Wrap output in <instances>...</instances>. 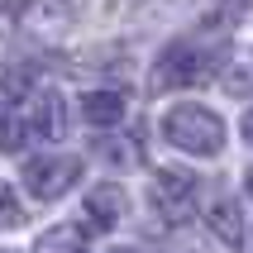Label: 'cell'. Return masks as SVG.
I'll return each instance as SVG.
<instances>
[{
	"label": "cell",
	"instance_id": "8fae6325",
	"mask_svg": "<svg viewBox=\"0 0 253 253\" xmlns=\"http://www.w3.org/2000/svg\"><path fill=\"white\" fill-rule=\"evenodd\" d=\"M24 143H29V134H24V120H19V110L0 115V153H19Z\"/></svg>",
	"mask_w": 253,
	"mask_h": 253
},
{
	"label": "cell",
	"instance_id": "5b68a950",
	"mask_svg": "<svg viewBox=\"0 0 253 253\" xmlns=\"http://www.w3.org/2000/svg\"><path fill=\"white\" fill-rule=\"evenodd\" d=\"M14 19H19V29L34 34V39H62L72 29V19H77V5H72V0H24Z\"/></svg>",
	"mask_w": 253,
	"mask_h": 253
},
{
	"label": "cell",
	"instance_id": "30bf717a",
	"mask_svg": "<svg viewBox=\"0 0 253 253\" xmlns=\"http://www.w3.org/2000/svg\"><path fill=\"white\" fill-rule=\"evenodd\" d=\"M34 253H86V229L82 225H53L43 229Z\"/></svg>",
	"mask_w": 253,
	"mask_h": 253
},
{
	"label": "cell",
	"instance_id": "3957f363",
	"mask_svg": "<svg viewBox=\"0 0 253 253\" xmlns=\"http://www.w3.org/2000/svg\"><path fill=\"white\" fill-rule=\"evenodd\" d=\"M82 182V158L77 153H39L24 163V191L34 201H62Z\"/></svg>",
	"mask_w": 253,
	"mask_h": 253
},
{
	"label": "cell",
	"instance_id": "9c48e42d",
	"mask_svg": "<svg viewBox=\"0 0 253 253\" xmlns=\"http://www.w3.org/2000/svg\"><path fill=\"white\" fill-rule=\"evenodd\" d=\"M206 225L215 229V239L225 244V249H244V215H239V201L215 196L211 206H206Z\"/></svg>",
	"mask_w": 253,
	"mask_h": 253
},
{
	"label": "cell",
	"instance_id": "7c38bea8",
	"mask_svg": "<svg viewBox=\"0 0 253 253\" xmlns=\"http://www.w3.org/2000/svg\"><path fill=\"white\" fill-rule=\"evenodd\" d=\"M239 134H244V143H253V105H249V115H244V125H239Z\"/></svg>",
	"mask_w": 253,
	"mask_h": 253
},
{
	"label": "cell",
	"instance_id": "8992f818",
	"mask_svg": "<svg viewBox=\"0 0 253 253\" xmlns=\"http://www.w3.org/2000/svg\"><path fill=\"white\" fill-rule=\"evenodd\" d=\"M196 196H201V182L191 177V172H182V168H158L153 172V206H158V211H168L172 220L191 215Z\"/></svg>",
	"mask_w": 253,
	"mask_h": 253
},
{
	"label": "cell",
	"instance_id": "7a4b0ae2",
	"mask_svg": "<svg viewBox=\"0 0 253 253\" xmlns=\"http://www.w3.org/2000/svg\"><path fill=\"white\" fill-rule=\"evenodd\" d=\"M158 129H163V143H172L177 153H191V158H215L225 148V120L211 105H196V100L172 105Z\"/></svg>",
	"mask_w": 253,
	"mask_h": 253
},
{
	"label": "cell",
	"instance_id": "52a82bcc",
	"mask_svg": "<svg viewBox=\"0 0 253 253\" xmlns=\"http://www.w3.org/2000/svg\"><path fill=\"white\" fill-rule=\"evenodd\" d=\"M82 215H86V229L105 234V229H115V225L129 215V191H125L120 182H100V186H91V191H86Z\"/></svg>",
	"mask_w": 253,
	"mask_h": 253
},
{
	"label": "cell",
	"instance_id": "4fadbf2b",
	"mask_svg": "<svg viewBox=\"0 0 253 253\" xmlns=\"http://www.w3.org/2000/svg\"><path fill=\"white\" fill-rule=\"evenodd\" d=\"M249 196H253V168H249Z\"/></svg>",
	"mask_w": 253,
	"mask_h": 253
},
{
	"label": "cell",
	"instance_id": "6da1fadb",
	"mask_svg": "<svg viewBox=\"0 0 253 253\" xmlns=\"http://www.w3.org/2000/svg\"><path fill=\"white\" fill-rule=\"evenodd\" d=\"M229 62V48L220 34H186V39L168 43L158 57V86H206L220 77V67Z\"/></svg>",
	"mask_w": 253,
	"mask_h": 253
},
{
	"label": "cell",
	"instance_id": "277c9868",
	"mask_svg": "<svg viewBox=\"0 0 253 253\" xmlns=\"http://www.w3.org/2000/svg\"><path fill=\"white\" fill-rule=\"evenodd\" d=\"M19 120H24V134L29 139H39V143H53L62 139V96H57L53 86H34V91H24L19 96Z\"/></svg>",
	"mask_w": 253,
	"mask_h": 253
},
{
	"label": "cell",
	"instance_id": "ba28073f",
	"mask_svg": "<svg viewBox=\"0 0 253 253\" xmlns=\"http://www.w3.org/2000/svg\"><path fill=\"white\" fill-rule=\"evenodd\" d=\"M77 110H82V120L91 129H115V125H125V115H129V96H125V91L100 86V91H86Z\"/></svg>",
	"mask_w": 253,
	"mask_h": 253
},
{
	"label": "cell",
	"instance_id": "5bb4252c",
	"mask_svg": "<svg viewBox=\"0 0 253 253\" xmlns=\"http://www.w3.org/2000/svg\"><path fill=\"white\" fill-rule=\"evenodd\" d=\"M120 253H139V249H120Z\"/></svg>",
	"mask_w": 253,
	"mask_h": 253
}]
</instances>
